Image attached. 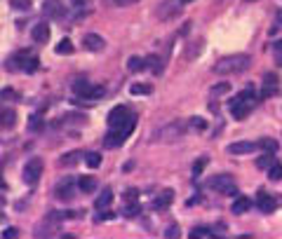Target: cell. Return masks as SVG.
I'll return each instance as SVG.
<instances>
[{"instance_id":"cell-1","label":"cell","mask_w":282,"mask_h":239,"mask_svg":"<svg viewBox=\"0 0 282 239\" xmlns=\"http://www.w3.org/2000/svg\"><path fill=\"white\" fill-rule=\"evenodd\" d=\"M256 106V92L254 89H242L235 94V99L230 101V115L235 120H244Z\"/></svg>"},{"instance_id":"cell-2","label":"cell","mask_w":282,"mask_h":239,"mask_svg":"<svg viewBox=\"0 0 282 239\" xmlns=\"http://www.w3.org/2000/svg\"><path fill=\"white\" fill-rule=\"evenodd\" d=\"M249 64H252V59L247 54H233V56H224L212 70H214L216 75H235V73L247 70Z\"/></svg>"},{"instance_id":"cell-3","label":"cell","mask_w":282,"mask_h":239,"mask_svg":"<svg viewBox=\"0 0 282 239\" xmlns=\"http://www.w3.org/2000/svg\"><path fill=\"white\" fill-rule=\"evenodd\" d=\"M207 186L212 188V190H216V192H221V195H228V197L238 195V183H235V178L230 173H216V176L209 178Z\"/></svg>"},{"instance_id":"cell-4","label":"cell","mask_w":282,"mask_h":239,"mask_svg":"<svg viewBox=\"0 0 282 239\" xmlns=\"http://www.w3.org/2000/svg\"><path fill=\"white\" fill-rule=\"evenodd\" d=\"M108 127L111 129H125V127H134V115L125 106H115L108 113Z\"/></svg>"},{"instance_id":"cell-5","label":"cell","mask_w":282,"mask_h":239,"mask_svg":"<svg viewBox=\"0 0 282 239\" xmlns=\"http://www.w3.org/2000/svg\"><path fill=\"white\" fill-rule=\"evenodd\" d=\"M7 70H24V73H33L38 70V59L28 52H19L12 61H7Z\"/></svg>"},{"instance_id":"cell-6","label":"cell","mask_w":282,"mask_h":239,"mask_svg":"<svg viewBox=\"0 0 282 239\" xmlns=\"http://www.w3.org/2000/svg\"><path fill=\"white\" fill-rule=\"evenodd\" d=\"M73 92L78 94V96H85L87 101H96V99H101L106 89L104 87H99V85H92V82H85V80H78V82H73Z\"/></svg>"},{"instance_id":"cell-7","label":"cell","mask_w":282,"mask_h":239,"mask_svg":"<svg viewBox=\"0 0 282 239\" xmlns=\"http://www.w3.org/2000/svg\"><path fill=\"white\" fill-rule=\"evenodd\" d=\"M186 132H188L186 124L179 122V120H174V122H169V124L160 127L158 134H155V138H158V141H176V138H181Z\"/></svg>"},{"instance_id":"cell-8","label":"cell","mask_w":282,"mask_h":239,"mask_svg":"<svg viewBox=\"0 0 282 239\" xmlns=\"http://www.w3.org/2000/svg\"><path fill=\"white\" fill-rule=\"evenodd\" d=\"M42 159L40 157H33V159H28V164L24 167V181H26L28 186H36L38 181H40V176H42Z\"/></svg>"},{"instance_id":"cell-9","label":"cell","mask_w":282,"mask_h":239,"mask_svg":"<svg viewBox=\"0 0 282 239\" xmlns=\"http://www.w3.org/2000/svg\"><path fill=\"white\" fill-rule=\"evenodd\" d=\"M132 129H134V127H125V129H111V132L104 136V146L111 148V150H113V148H120L122 143L127 141V136L132 134Z\"/></svg>"},{"instance_id":"cell-10","label":"cell","mask_w":282,"mask_h":239,"mask_svg":"<svg viewBox=\"0 0 282 239\" xmlns=\"http://www.w3.org/2000/svg\"><path fill=\"white\" fill-rule=\"evenodd\" d=\"M78 190H80V188H75V181H73L71 176H66L64 181H59V186H56V190H54V195L61 199V202H68V199H73L75 195H78Z\"/></svg>"},{"instance_id":"cell-11","label":"cell","mask_w":282,"mask_h":239,"mask_svg":"<svg viewBox=\"0 0 282 239\" xmlns=\"http://www.w3.org/2000/svg\"><path fill=\"white\" fill-rule=\"evenodd\" d=\"M278 204H280V202L273 197V195H266V192H259V197H256V206L263 213H273L278 209Z\"/></svg>"},{"instance_id":"cell-12","label":"cell","mask_w":282,"mask_h":239,"mask_svg":"<svg viewBox=\"0 0 282 239\" xmlns=\"http://www.w3.org/2000/svg\"><path fill=\"white\" fill-rule=\"evenodd\" d=\"M82 45H85V50H90V52H101V50L106 47V40L101 38V35H96V33H87V35L82 38Z\"/></svg>"},{"instance_id":"cell-13","label":"cell","mask_w":282,"mask_h":239,"mask_svg":"<svg viewBox=\"0 0 282 239\" xmlns=\"http://www.w3.org/2000/svg\"><path fill=\"white\" fill-rule=\"evenodd\" d=\"M254 148H259V143L254 141H238V143L228 146V155H249V153H254Z\"/></svg>"},{"instance_id":"cell-14","label":"cell","mask_w":282,"mask_h":239,"mask_svg":"<svg viewBox=\"0 0 282 239\" xmlns=\"http://www.w3.org/2000/svg\"><path fill=\"white\" fill-rule=\"evenodd\" d=\"M172 202H174V190H162L160 195L153 199V209H155V211H160V209H167Z\"/></svg>"},{"instance_id":"cell-15","label":"cell","mask_w":282,"mask_h":239,"mask_svg":"<svg viewBox=\"0 0 282 239\" xmlns=\"http://www.w3.org/2000/svg\"><path fill=\"white\" fill-rule=\"evenodd\" d=\"M17 124V113L12 108H0V129H12Z\"/></svg>"},{"instance_id":"cell-16","label":"cell","mask_w":282,"mask_h":239,"mask_svg":"<svg viewBox=\"0 0 282 239\" xmlns=\"http://www.w3.org/2000/svg\"><path fill=\"white\" fill-rule=\"evenodd\" d=\"M45 14L52 19H61L64 17V5L61 0H45Z\"/></svg>"},{"instance_id":"cell-17","label":"cell","mask_w":282,"mask_h":239,"mask_svg":"<svg viewBox=\"0 0 282 239\" xmlns=\"http://www.w3.org/2000/svg\"><path fill=\"white\" fill-rule=\"evenodd\" d=\"M278 75H266L263 78V92H261V99H268V96H273V94H278Z\"/></svg>"},{"instance_id":"cell-18","label":"cell","mask_w":282,"mask_h":239,"mask_svg":"<svg viewBox=\"0 0 282 239\" xmlns=\"http://www.w3.org/2000/svg\"><path fill=\"white\" fill-rule=\"evenodd\" d=\"M31 38L36 40V42H47V40H50V26H47L45 21L36 24L33 31H31Z\"/></svg>"},{"instance_id":"cell-19","label":"cell","mask_w":282,"mask_h":239,"mask_svg":"<svg viewBox=\"0 0 282 239\" xmlns=\"http://www.w3.org/2000/svg\"><path fill=\"white\" fill-rule=\"evenodd\" d=\"M249 209H252V199H249V197H235L233 206H230V211L235 213V216H240V213H247Z\"/></svg>"},{"instance_id":"cell-20","label":"cell","mask_w":282,"mask_h":239,"mask_svg":"<svg viewBox=\"0 0 282 239\" xmlns=\"http://www.w3.org/2000/svg\"><path fill=\"white\" fill-rule=\"evenodd\" d=\"M111 202H113V190H111V188H104V192L96 197L94 206H96L99 211H104V209H108V206H111Z\"/></svg>"},{"instance_id":"cell-21","label":"cell","mask_w":282,"mask_h":239,"mask_svg":"<svg viewBox=\"0 0 282 239\" xmlns=\"http://www.w3.org/2000/svg\"><path fill=\"white\" fill-rule=\"evenodd\" d=\"M127 68H130V73H139V70H146L148 64H146V59H141V56H130Z\"/></svg>"},{"instance_id":"cell-22","label":"cell","mask_w":282,"mask_h":239,"mask_svg":"<svg viewBox=\"0 0 282 239\" xmlns=\"http://www.w3.org/2000/svg\"><path fill=\"white\" fill-rule=\"evenodd\" d=\"M176 12H181V7H179V2H165L160 7V19H169L172 14H176Z\"/></svg>"},{"instance_id":"cell-23","label":"cell","mask_w":282,"mask_h":239,"mask_svg":"<svg viewBox=\"0 0 282 239\" xmlns=\"http://www.w3.org/2000/svg\"><path fill=\"white\" fill-rule=\"evenodd\" d=\"M78 188H80V192H94L96 190V181H94L92 176H82L80 181H78Z\"/></svg>"},{"instance_id":"cell-24","label":"cell","mask_w":282,"mask_h":239,"mask_svg":"<svg viewBox=\"0 0 282 239\" xmlns=\"http://www.w3.org/2000/svg\"><path fill=\"white\" fill-rule=\"evenodd\" d=\"M73 50H75V47H73V42H71L68 38L59 40V45L54 47V52H56V54H61V56H64V54H73Z\"/></svg>"},{"instance_id":"cell-25","label":"cell","mask_w":282,"mask_h":239,"mask_svg":"<svg viewBox=\"0 0 282 239\" xmlns=\"http://www.w3.org/2000/svg\"><path fill=\"white\" fill-rule=\"evenodd\" d=\"M268 178L270 181H282V162L275 159V162L270 164L268 167Z\"/></svg>"},{"instance_id":"cell-26","label":"cell","mask_w":282,"mask_h":239,"mask_svg":"<svg viewBox=\"0 0 282 239\" xmlns=\"http://www.w3.org/2000/svg\"><path fill=\"white\" fill-rule=\"evenodd\" d=\"M146 64L148 68L155 73V75H160L162 73V61H160V56H155V54H150V56H146Z\"/></svg>"},{"instance_id":"cell-27","label":"cell","mask_w":282,"mask_h":239,"mask_svg":"<svg viewBox=\"0 0 282 239\" xmlns=\"http://www.w3.org/2000/svg\"><path fill=\"white\" fill-rule=\"evenodd\" d=\"M188 237H193V239H198V237L207 239V237H214V235H212V230H209V227H193V230L188 232Z\"/></svg>"},{"instance_id":"cell-28","label":"cell","mask_w":282,"mask_h":239,"mask_svg":"<svg viewBox=\"0 0 282 239\" xmlns=\"http://www.w3.org/2000/svg\"><path fill=\"white\" fill-rule=\"evenodd\" d=\"M259 148H263L266 153H275V150H278V141H275V138H261V141H259Z\"/></svg>"},{"instance_id":"cell-29","label":"cell","mask_w":282,"mask_h":239,"mask_svg":"<svg viewBox=\"0 0 282 239\" xmlns=\"http://www.w3.org/2000/svg\"><path fill=\"white\" fill-rule=\"evenodd\" d=\"M273 162H275V157H273V153H266L263 157H259V159H256V167H259V169H268V167L273 164Z\"/></svg>"},{"instance_id":"cell-30","label":"cell","mask_w":282,"mask_h":239,"mask_svg":"<svg viewBox=\"0 0 282 239\" xmlns=\"http://www.w3.org/2000/svg\"><path fill=\"white\" fill-rule=\"evenodd\" d=\"M85 162H87V167L96 169V167L101 164V155H99V153H87V155H85Z\"/></svg>"},{"instance_id":"cell-31","label":"cell","mask_w":282,"mask_h":239,"mask_svg":"<svg viewBox=\"0 0 282 239\" xmlns=\"http://www.w3.org/2000/svg\"><path fill=\"white\" fill-rule=\"evenodd\" d=\"M10 7L26 12V10H31V7H33V5H31V0H10Z\"/></svg>"},{"instance_id":"cell-32","label":"cell","mask_w":282,"mask_h":239,"mask_svg":"<svg viewBox=\"0 0 282 239\" xmlns=\"http://www.w3.org/2000/svg\"><path fill=\"white\" fill-rule=\"evenodd\" d=\"M228 89H230L228 82H221V85H214V87L209 89V94H212V96H221V94H226Z\"/></svg>"},{"instance_id":"cell-33","label":"cell","mask_w":282,"mask_h":239,"mask_svg":"<svg viewBox=\"0 0 282 239\" xmlns=\"http://www.w3.org/2000/svg\"><path fill=\"white\" fill-rule=\"evenodd\" d=\"M273 59H275L278 66H282V40H278V42L273 45Z\"/></svg>"},{"instance_id":"cell-34","label":"cell","mask_w":282,"mask_h":239,"mask_svg":"<svg viewBox=\"0 0 282 239\" xmlns=\"http://www.w3.org/2000/svg\"><path fill=\"white\" fill-rule=\"evenodd\" d=\"M190 129H195V132H205L207 129V122L202 118H190Z\"/></svg>"},{"instance_id":"cell-35","label":"cell","mask_w":282,"mask_h":239,"mask_svg":"<svg viewBox=\"0 0 282 239\" xmlns=\"http://www.w3.org/2000/svg\"><path fill=\"white\" fill-rule=\"evenodd\" d=\"M28 129H31V132H40V129H42V118H40V115H33V118H31Z\"/></svg>"},{"instance_id":"cell-36","label":"cell","mask_w":282,"mask_h":239,"mask_svg":"<svg viewBox=\"0 0 282 239\" xmlns=\"http://www.w3.org/2000/svg\"><path fill=\"white\" fill-rule=\"evenodd\" d=\"M78 157H80V153H68V155H64L61 164H64V167H73V164L78 162Z\"/></svg>"},{"instance_id":"cell-37","label":"cell","mask_w":282,"mask_h":239,"mask_svg":"<svg viewBox=\"0 0 282 239\" xmlns=\"http://www.w3.org/2000/svg\"><path fill=\"white\" fill-rule=\"evenodd\" d=\"M130 92L134 94V96H139V94H150L153 89H150L148 85H132V87H130Z\"/></svg>"},{"instance_id":"cell-38","label":"cell","mask_w":282,"mask_h":239,"mask_svg":"<svg viewBox=\"0 0 282 239\" xmlns=\"http://www.w3.org/2000/svg\"><path fill=\"white\" fill-rule=\"evenodd\" d=\"M202 52V40H198V42H193V45H190V50H188V59H193V56H195V54H200Z\"/></svg>"},{"instance_id":"cell-39","label":"cell","mask_w":282,"mask_h":239,"mask_svg":"<svg viewBox=\"0 0 282 239\" xmlns=\"http://www.w3.org/2000/svg\"><path fill=\"white\" fill-rule=\"evenodd\" d=\"M205 164H207V157H202L200 162H195V164H193V173H195V176H198V173H202Z\"/></svg>"},{"instance_id":"cell-40","label":"cell","mask_w":282,"mask_h":239,"mask_svg":"<svg viewBox=\"0 0 282 239\" xmlns=\"http://www.w3.org/2000/svg\"><path fill=\"white\" fill-rule=\"evenodd\" d=\"M0 99H2V101H7V99H17V92H14V89H2V92H0Z\"/></svg>"},{"instance_id":"cell-41","label":"cell","mask_w":282,"mask_h":239,"mask_svg":"<svg viewBox=\"0 0 282 239\" xmlns=\"http://www.w3.org/2000/svg\"><path fill=\"white\" fill-rule=\"evenodd\" d=\"M139 211H141V206H139V204H132V206H127V209H125V216H130V218H132V216H136Z\"/></svg>"},{"instance_id":"cell-42","label":"cell","mask_w":282,"mask_h":239,"mask_svg":"<svg viewBox=\"0 0 282 239\" xmlns=\"http://www.w3.org/2000/svg\"><path fill=\"white\" fill-rule=\"evenodd\" d=\"M165 237H167V239L179 237V227H176V225H169V227H167V232H165Z\"/></svg>"},{"instance_id":"cell-43","label":"cell","mask_w":282,"mask_h":239,"mask_svg":"<svg viewBox=\"0 0 282 239\" xmlns=\"http://www.w3.org/2000/svg\"><path fill=\"white\" fill-rule=\"evenodd\" d=\"M2 237H5V239H10V237H19V230H17V227H7V230L2 232Z\"/></svg>"},{"instance_id":"cell-44","label":"cell","mask_w":282,"mask_h":239,"mask_svg":"<svg viewBox=\"0 0 282 239\" xmlns=\"http://www.w3.org/2000/svg\"><path fill=\"white\" fill-rule=\"evenodd\" d=\"M118 7H130V5H134V2H139V0H113Z\"/></svg>"},{"instance_id":"cell-45","label":"cell","mask_w":282,"mask_h":239,"mask_svg":"<svg viewBox=\"0 0 282 239\" xmlns=\"http://www.w3.org/2000/svg\"><path fill=\"white\" fill-rule=\"evenodd\" d=\"M125 197L130 199V202H134V199H136V190H134V188H132V190H127V195H125Z\"/></svg>"},{"instance_id":"cell-46","label":"cell","mask_w":282,"mask_h":239,"mask_svg":"<svg viewBox=\"0 0 282 239\" xmlns=\"http://www.w3.org/2000/svg\"><path fill=\"white\" fill-rule=\"evenodd\" d=\"M0 188H5V181H2V178H0Z\"/></svg>"},{"instance_id":"cell-47","label":"cell","mask_w":282,"mask_h":239,"mask_svg":"<svg viewBox=\"0 0 282 239\" xmlns=\"http://www.w3.org/2000/svg\"><path fill=\"white\" fill-rule=\"evenodd\" d=\"M181 2H184V5H186V2H193V0H181Z\"/></svg>"},{"instance_id":"cell-48","label":"cell","mask_w":282,"mask_h":239,"mask_svg":"<svg viewBox=\"0 0 282 239\" xmlns=\"http://www.w3.org/2000/svg\"><path fill=\"white\" fill-rule=\"evenodd\" d=\"M244 2H254V0H244Z\"/></svg>"},{"instance_id":"cell-49","label":"cell","mask_w":282,"mask_h":239,"mask_svg":"<svg viewBox=\"0 0 282 239\" xmlns=\"http://www.w3.org/2000/svg\"><path fill=\"white\" fill-rule=\"evenodd\" d=\"M0 204H2V199H0Z\"/></svg>"}]
</instances>
